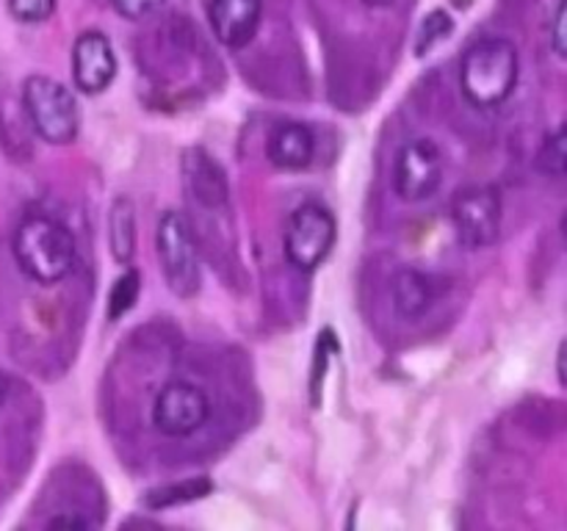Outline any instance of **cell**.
<instances>
[{
  "instance_id": "obj_1",
  "label": "cell",
  "mask_w": 567,
  "mask_h": 531,
  "mask_svg": "<svg viewBox=\"0 0 567 531\" xmlns=\"http://www.w3.org/2000/svg\"><path fill=\"white\" fill-rule=\"evenodd\" d=\"M518 83V50L507 39L471 44L460 64V88L474 108H498Z\"/></svg>"
},
{
  "instance_id": "obj_2",
  "label": "cell",
  "mask_w": 567,
  "mask_h": 531,
  "mask_svg": "<svg viewBox=\"0 0 567 531\" xmlns=\"http://www.w3.org/2000/svg\"><path fill=\"white\" fill-rule=\"evenodd\" d=\"M14 258L33 282L55 285L75 266V236L59 219L28 216L14 232Z\"/></svg>"
},
{
  "instance_id": "obj_3",
  "label": "cell",
  "mask_w": 567,
  "mask_h": 531,
  "mask_svg": "<svg viewBox=\"0 0 567 531\" xmlns=\"http://www.w3.org/2000/svg\"><path fill=\"white\" fill-rule=\"evenodd\" d=\"M22 105L39 138L55 147L75 142L81 131V114H78L75 94L64 83L48 75H31L22 83Z\"/></svg>"
},
{
  "instance_id": "obj_4",
  "label": "cell",
  "mask_w": 567,
  "mask_h": 531,
  "mask_svg": "<svg viewBox=\"0 0 567 531\" xmlns=\"http://www.w3.org/2000/svg\"><path fill=\"white\" fill-rule=\"evenodd\" d=\"M158 258L169 291L181 299L194 296L199 288L197 247L186 216L177 210H166L158 221Z\"/></svg>"
},
{
  "instance_id": "obj_5",
  "label": "cell",
  "mask_w": 567,
  "mask_h": 531,
  "mask_svg": "<svg viewBox=\"0 0 567 531\" xmlns=\"http://www.w3.org/2000/svg\"><path fill=\"white\" fill-rule=\"evenodd\" d=\"M336 243V216L319 202H305L288 219L286 258L299 271H313L330 254Z\"/></svg>"
},
{
  "instance_id": "obj_6",
  "label": "cell",
  "mask_w": 567,
  "mask_h": 531,
  "mask_svg": "<svg viewBox=\"0 0 567 531\" xmlns=\"http://www.w3.org/2000/svg\"><path fill=\"white\" fill-rule=\"evenodd\" d=\"M452 221L465 249L493 247L502 236V197L493 186H465L454 194Z\"/></svg>"
},
{
  "instance_id": "obj_7",
  "label": "cell",
  "mask_w": 567,
  "mask_h": 531,
  "mask_svg": "<svg viewBox=\"0 0 567 531\" xmlns=\"http://www.w3.org/2000/svg\"><path fill=\"white\" fill-rule=\"evenodd\" d=\"M210 402L192 382H169L153 404V424L166 437H188L208 420Z\"/></svg>"
},
{
  "instance_id": "obj_8",
  "label": "cell",
  "mask_w": 567,
  "mask_h": 531,
  "mask_svg": "<svg viewBox=\"0 0 567 531\" xmlns=\"http://www.w3.org/2000/svg\"><path fill=\"white\" fill-rule=\"evenodd\" d=\"M443 180V155L441 147L430 138L410 142L399 153L396 169H393V188L408 202H424L441 188Z\"/></svg>"
},
{
  "instance_id": "obj_9",
  "label": "cell",
  "mask_w": 567,
  "mask_h": 531,
  "mask_svg": "<svg viewBox=\"0 0 567 531\" xmlns=\"http://www.w3.org/2000/svg\"><path fill=\"white\" fill-rule=\"evenodd\" d=\"M72 77L83 94H100L114 83L116 53L109 37L100 31H86L75 39L72 48Z\"/></svg>"
},
{
  "instance_id": "obj_10",
  "label": "cell",
  "mask_w": 567,
  "mask_h": 531,
  "mask_svg": "<svg viewBox=\"0 0 567 531\" xmlns=\"http://www.w3.org/2000/svg\"><path fill=\"white\" fill-rule=\"evenodd\" d=\"M264 17V0H208V20L225 48L241 50L255 39Z\"/></svg>"
},
{
  "instance_id": "obj_11",
  "label": "cell",
  "mask_w": 567,
  "mask_h": 531,
  "mask_svg": "<svg viewBox=\"0 0 567 531\" xmlns=\"http://www.w3.org/2000/svg\"><path fill=\"white\" fill-rule=\"evenodd\" d=\"M316 153V138L302 122H282L266 142V155L282 171H302Z\"/></svg>"
},
{
  "instance_id": "obj_12",
  "label": "cell",
  "mask_w": 567,
  "mask_h": 531,
  "mask_svg": "<svg viewBox=\"0 0 567 531\" xmlns=\"http://www.w3.org/2000/svg\"><path fill=\"white\" fill-rule=\"evenodd\" d=\"M183 169H186V183L192 188L194 197L203 205H225L227 199V186L221 169L203 153V149H188L186 160H183Z\"/></svg>"
},
{
  "instance_id": "obj_13",
  "label": "cell",
  "mask_w": 567,
  "mask_h": 531,
  "mask_svg": "<svg viewBox=\"0 0 567 531\" xmlns=\"http://www.w3.org/2000/svg\"><path fill=\"white\" fill-rule=\"evenodd\" d=\"M393 302L402 319H421L435 302V282L419 269H402L393 277Z\"/></svg>"
},
{
  "instance_id": "obj_14",
  "label": "cell",
  "mask_w": 567,
  "mask_h": 531,
  "mask_svg": "<svg viewBox=\"0 0 567 531\" xmlns=\"http://www.w3.org/2000/svg\"><path fill=\"white\" fill-rule=\"evenodd\" d=\"M111 254L116 263H131L136 252V221H133L131 199L120 197L111 208Z\"/></svg>"
},
{
  "instance_id": "obj_15",
  "label": "cell",
  "mask_w": 567,
  "mask_h": 531,
  "mask_svg": "<svg viewBox=\"0 0 567 531\" xmlns=\"http://www.w3.org/2000/svg\"><path fill=\"white\" fill-rule=\"evenodd\" d=\"M537 169L548 177H567V122L543 138L537 149Z\"/></svg>"
},
{
  "instance_id": "obj_16",
  "label": "cell",
  "mask_w": 567,
  "mask_h": 531,
  "mask_svg": "<svg viewBox=\"0 0 567 531\" xmlns=\"http://www.w3.org/2000/svg\"><path fill=\"white\" fill-rule=\"evenodd\" d=\"M138 291H142V277H138L136 269H127L109 293V319L116 321L125 313H131L138 299Z\"/></svg>"
},
{
  "instance_id": "obj_17",
  "label": "cell",
  "mask_w": 567,
  "mask_h": 531,
  "mask_svg": "<svg viewBox=\"0 0 567 531\" xmlns=\"http://www.w3.org/2000/svg\"><path fill=\"white\" fill-rule=\"evenodd\" d=\"M452 28H454V22H452V17L446 14V11H443V9L430 11V14L421 20L419 33H415V55L430 53L435 44H441L443 39L452 33Z\"/></svg>"
},
{
  "instance_id": "obj_18",
  "label": "cell",
  "mask_w": 567,
  "mask_h": 531,
  "mask_svg": "<svg viewBox=\"0 0 567 531\" xmlns=\"http://www.w3.org/2000/svg\"><path fill=\"white\" fill-rule=\"evenodd\" d=\"M11 17H17L20 22H44L55 11V0H9Z\"/></svg>"
},
{
  "instance_id": "obj_19",
  "label": "cell",
  "mask_w": 567,
  "mask_h": 531,
  "mask_svg": "<svg viewBox=\"0 0 567 531\" xmlns=\"http://www.w3.org/2000/svg\"><path fill=\"white\" fill-rule=\"evenodd\" d=\"M208 490H210V481L208 479L186 481V485H175V487H172V490L158 492V496H153V498H150V501H153L155 507H169V503L192 501V498L205 496V492H208Z\"/></svg>"
},
{
  "instance_id": "obj_20",
  "label": "cell",
  "mask_w": 567,
  "mask_h": 531,
  "mask_svg": "<svg viewBox=\"0 0 567 531\" xmlns=\"http://www.w3.org/2000/svg\"><path fill=\"white\" fill-rule=\"evenodd\" d=\"M125 20H144L164 6V0H111Z\"/></svg>"
},
{
  "instance_id": "obj_21",
  "label": "cell",
  "mask_w": 567,
  "mask_h": 531,
  "mask_svg": "<svg viewBox=\"0 0 567 531\" xmlns=\"http://www.w3.org/2000/svg\"><path fill=\"white\" fill-rule=\"evenodd\" d=\"M551 44L557 50V55L567 59V0H559V9L551 28Z\"/></svg>"
},
{
  "instance_id": "obj_22",
  "label": "cell",
  "mask_w": 567,
  "mask_h": 531,
  "mask_svg": "<svg viewBox=\"0 0 567 531\" xmlns=\"http://www.w3.org/2000/svg\"><path fill=\"white\" fill-rule=\"evenodd\" d=\"M50 529H86V520L75 518V514H59V518L50 520Z\"/></svg>"
},
{
  "instance_id": "obj_23",
  "label": "cell",
  "mask_w": 567,
  "mask_h": 531,
  "mask_svg": "<svg viewBox=\"0 0 567 531\" xmlns=\"http://www.w3.org/2000/svg\"><path fill=\"white\" fill-rule=\"evenodd\" d=\"M557 376H559V385L567 391V337L559 343V352H557Z\"/></svg>"
},
{
  "instance_id": "obj_24",
  "label": "cell",
  "mask_w": 567,
  "mask_h": 531,
  "mask_svg": "<svg viewBox=\"0 0 567 531\" xmlns=\"http://www.w3.org/2000/svg\"><path fill=\"white\" fill-rule=\"evenodd\" d=\"M6 396H9V382H6V376H3V371H0V407H3V402H6Z\"/></svg>"
},
{
  "instance_id": "obj_25",
  "label": "cell",
  "mask_w": 567,
  "mask_h": 531,
  "mask_svg": "<svg viewBox=\"0 0 567 531\" xmlns=\"http://www.w3.org/2000/svg\"><path fill=\"white\" fill-rule=\"evenodd\" d=\"M559 230H563V238H565V243H567V210L563 214V221H559Z\"/></svg>"
},
{
  "instance_id": "obj_26",
  "label": "cell",
  "mask_w": 567,
  "mask_h": 531,
  "mask_svg": "<svg viewBox=\"0 0 567 531\" xmlns=\"http://www.w3.org/2000/svg\"><path fill=\"white\" fill-rule=\"evenodd\" d=\"M363 3L365 6H388V3H391V0H363Z\"/></svg>"
}]
</instances>
